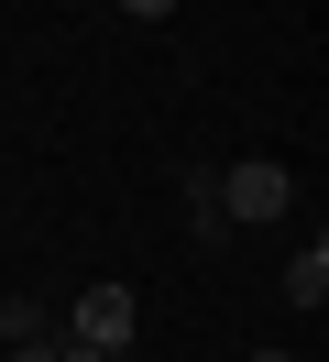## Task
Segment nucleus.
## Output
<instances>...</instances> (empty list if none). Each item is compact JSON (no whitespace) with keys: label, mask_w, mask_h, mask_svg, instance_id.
Returning <instances> with one entry per match:
<instances>
[{"label":"nucleus","mask_w":329,"mask_h":362,"mask_svg":"<svg viewBox=\"0 0 329 362\" xmlns=\"http://www.w3.org/2000/svg\"><path fill=\"white\" fill-rule=\"evenodd\" d=\"M219 198H231L241 230H263V220H285V209H296V176H285L275 154H241V165H219Z\"/></svg>","instance_id":"nucleus-1"},{"label":"nucleus","mask_w":329,"mask_h":362,"mask_svg":"<svg viewBox=\"0 0 329 362\" xmlns=\"http://www.w3.org/2000/svg\"><path fill=\"white\" fill-rule=\"evenodd\" d=\"M132 329H143V296H132V286H88V296H77V340L132 351Z\"/></svg>","instance_id":"nucleus-2"},{"label":"nucleus","mask_w":329,"mask_h":362,"mask_svg":"<svg viewBox=\"0 0 329 362\" xmlns=\"http://www.w3.org/2000/svg\"><path fill=\"white\" fill-rule=\"evenodd\" d=\"M187 230H197V242H219V230H231V198H219V176H209V165L187 176Z\"/></svg>","instance_id":"nucleus-3"},{"label":"nucleus","mask_w":329,"mask_h":362,"mask_svg":"<svg viewBox=\"0 0 329 362\" xmlns=\"http://www.w3.org/2000/svg\"><path fill=\"white\" fill-rule=\"evenodd\" d=\"M0 340L33 351V340H44V296H0Z\"/></svg>","instance_id":"nucleus-4"},{"label":"nucleus","mask_w":329,"mask_h":362,"mask_svg":"<svg viewBox=\"0 0 329 362\" xmlns=\"http://www.w3.org/2000/svg\"><path fill=\"white\" fill-rule=\"evenodd\" d=\"M275 286H285V308H318V296H329V264H318V252H296Z\"/></svg>","instance_id":"nucleus-5"},{"label":"nucleus","mask_w":329,"mask_h":362,"mask_svg":"<svg viewBox=\"0 0 329 362\" xmlns=\"http://www.w3.org/2000/svg\"><path fill=\"white\" fill-rule=\"evenodd\" d=\"M44 362H121V351H99V340H77V329H66V340H44Z\"/></svg>","instance_id":"nucleus-6"},{"label":"nucleus","mask_w":329,"mask_h":362,"mask_svg":"<svg viewBox=\"0 0 329 362\" xmlns=\"http://www.w3.org/2000/svg\"><path fill=\"white\" fill-rule=\"evenodd\" d=\"M121 11H132V23H165V11H175V0H121Z\"/></svg>","instance_id":"nucleus-7"},{"label":"nucleus","mask_w":329,"mask_h":362,"mask_svg":"<svg viewBox=\"0 0 329 362\" xmlns=\"http://www.w3.org/2000/svg\"><path fill=\"white\" fill-rule=\"evenodd\" d=\"M307 252H318V264H329V220H318V242H307Z\"/></svg>","instance_id":"nucleus-8"},{"label":"nucleus","mask_w":329,"mask_h":362,"mask_svg":"<svg viewBox=\"0 0 329 362\" xmlns=\"http://www.w3.org/2000/svg\"><path fill=\"white\" fill-rule=\"evenodd\" d=\"M253 362H296V351H253Z\"/></svg>","instance_id":"nucleus-9"},{"label":"nucleus","mask_w":329,"mask_h":362,"mask_svg":"<svg viewBox=\"0 0 329 362\" xmlns=\"http://www.w3.org/2000/svg\"><path fill=\"white\" fill-rule=\"evenodd\" d=\"M0 351H11V340H0Z\"/></svg>","instance_id":"nucleus-10"}]
</instances>
